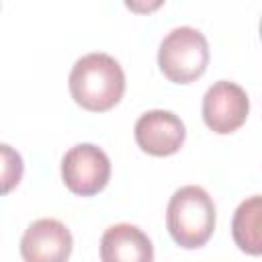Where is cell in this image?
Here are the masks:
<instances>
[{"label": "cell", "instance_id": "obj_1", "mask_svg": "<svg viewBox=\"0 0 262 262\" xmlns=\"http://www.w3.org/2000/svg\"><path fill=\"white\" fill-rule=\"evenodd\" d=\"M125 92V74L108 53H88L80 57L70 72V94L90 113L111 111Z\"/></svg>", "mask_w": 262, "mask_h": 262}, {"label": "cell", "instance_id": "obj_2", "mask_svg": "<svg viewBox=\"0 0 262 262\" xmlns=\"http://www.w3.org/2000/svg\"><path fill=\"white\" fill-rule=\"evenodd\" d=\"M166 227L180 248L205 246L215 229V203L209 192L194 184L178 188L166 209Z\"/></svg>", "mask_w": 262, "mask_h": 262}, {"label": "cell", "instance_id": "obj_3", "mask_svg": "<svg viewBox=\"0 0 262 262\" xmlns=\"http://www.w3.org/2000/svg\"><path fill=\"white\" fill-rule=\"evenodd\" d=\"M158 66L174 84H190L201 78L209 66L207 37L192 27L172 29L160 43Z\"/></svg>", "mask_w": 262, "mask_h": 262}, {"label": "cell", "instance_id": "obj_4", "mask_svg": "<svg viewBox=\"0 0 262 262\" xmlns=\"http://www.w3.org/2000/svg\"><path fill=\"white\" fill-rule=\"evenodd\" d=\"M111 178V160L94 143H78L61 158V180L78 196L98 194Z\"/></svg>", "mask_w": 262, "mask_h": 262}, {"label": "cell", "instance_id": "obj_5", "mask_svg": "<svg viewBox=\"0 0 262 262\" xmlns=\"http://www.w3.org/2000/svg\"><path fill=\"white\" fill-rule=\"evenodd\" d=\"M250 113V98L246 90L229 80H219L203 96V121L219 135L237 131Z\"/></svg>", "mask_w": 262, "mask_h": 262}, {"label": "cell", "instance_id": "obj_6", "mask_svg": "<svg viewBox=\"0 0 262 262\" xmlns=\"http://www.w3.org/2000/svg\"><path fill=\"white\" fill-rule=\"evenodd\" d=\"M186 139V129L180 117L170 111H147L135 123L137 145L156 158H166L176 154Z\"/></svg>", "mask_w": 262, "mask_h": 262}, {"label": "cell", "instance_id": "obj_7", "mask_svg": "<svg viewBox=\"0 0 262 262\" xmlns=\"http://www.w3.org/2000/svg\"><path fill=\"white\" fill-rule=\"evenodd\" d=\"M72 246V233L61 221L37 219L20 237V256L25 262H68Z\"/></svg>", "mask_w": 262, "mask_h": 262}, {"label": "cell", "instance_id": "obj_8", "mask_svg": "<svg viewBox=\"0 0 262 262\" xmlns=\"http://www.w3.org/2000/svg\"><path fill=\"white\" fill-rule=\"evenodd\" d=\"M102 262H154L151 239L131 223L111 225L100 237Z\"/></svg>", "mask_w": 262, "mask_h": 262}, {"label": "cell", "instance_id": "obj_9", "mask_svg": "<svg viewBox=\"0 0 262 262\" xmlns=\"http://www.w3.org/2000/svg\"><path fill=\"white\" fill-rule=\"evenodd\" d=\"M231 235L242 252L262 256V194L248 196L239 203L233 213Z\"/></svg>", "mask_w": 262, "mask_h": 262}, {"label": "cell", "instance_id": "obj_10", "mask_svg": "<svg viewBox=\"0 0 262 262\" xmlns=\"http://www.w3.org/2000/svg\"><path fill=\"white\" fill-rule=\"evenodd\" d=\"M2 158H4V192H8L14 184H18L23 176V160L6 143L2 145Z\"/></svg>", "mask_w": 262, "mask_h": 262}, {"label": "cell", "instance_id": "obj_11", "mask_svg": "<svg viewBox=\"0 0 262 262\" xmlns=\"http://www.w3.org/2000/svg\"><path fill=\"white\" fill-rule=\"evenodd\" d=\"M260 39H262V18H260Z\"/></svg>", "mask_w": 262, "mask_h": 262}]
</instances>
